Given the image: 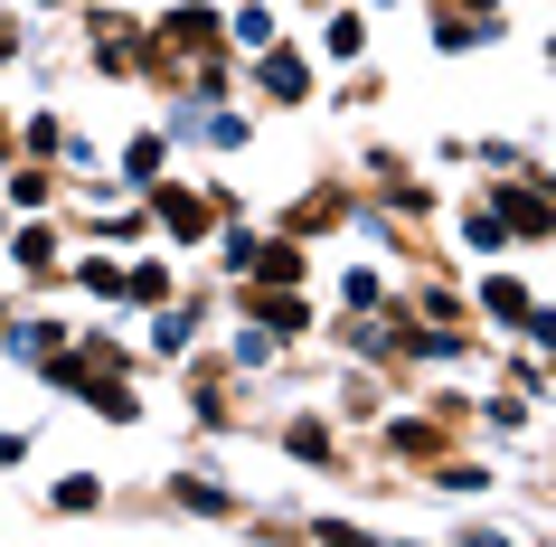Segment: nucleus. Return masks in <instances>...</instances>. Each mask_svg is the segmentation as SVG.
I'll return each instance as SVG.
<instances>
[{
    "label": "nucleus",
    "mask_w": 556,
    "mask_h": 547,
    "mask_svg": "<svg viewBox=\"0 0 556 547\" xmlns=\"http://www.w3.org/2000/svg\"><path fill=\"white\" fill-rule=\"evenodd\" d=\"M293 264H302L293 246H255V274H264V284H293Z\"/></svg>",
    "instance_id": "obj_1"
}]
</instances>
